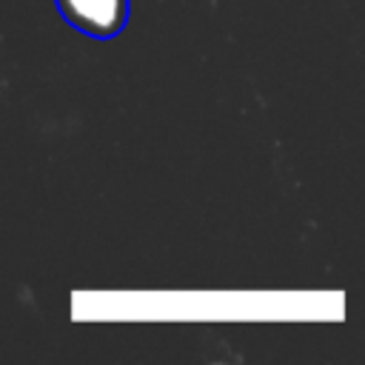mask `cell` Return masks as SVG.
Listing matches in <instances>:
<instances>
[{
    "instance_id": "6da1fadb",
    "label": "cell",
    "mask_w": 365,
    "mask_h": 365,
    "mask_svg": "<svg viewBox=\"0 0 365 365\" xmlns=\"http://www.w3.org/2000/svg\"><path fill=\"white\" fill-rule=\"evenodd\" d=\"M54 3L68 26L97 40L117 37L125 29L131 11V0H54Z\"/></svg>"
}]
</instances>
